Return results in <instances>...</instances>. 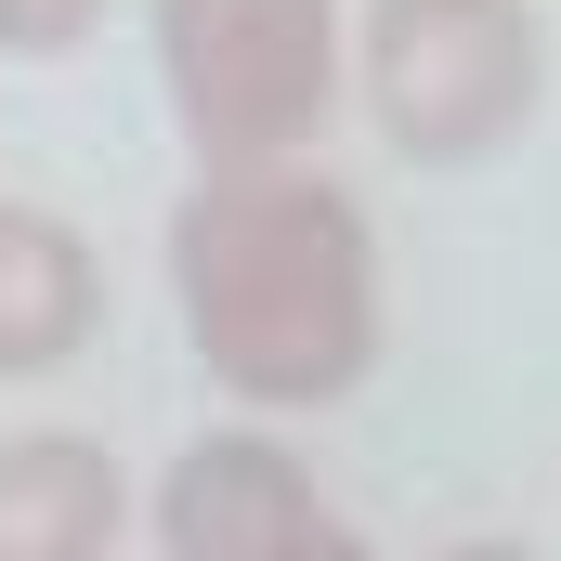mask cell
<instances>
[{
  "label": "cell",
  "mask_w": 561,
  "mask_h": 561,
  "mask_svg": "<svg viewBox=\"0 0 561 561\" xmlns=\"http://www.w3.org/2000/svg\"><path fill=\"white\" fill-rule=\"evenodd\" d=\"M92 313H105L92 236L66 209L0 196V379H53L66 353H92Z\"/></svg>",
  "instance_id": "cell-6"
},
{
  "label": "cell",
  "mask_w": 561,
  "mask_h": 561,
  "mask_svg": "<svg viewBox=\"0 0 561 561\" xmlns=\"http://www.w3.org/2000/svg\"><path fill=\"white\" fill-rule=\"evenodd\" d=\"M131 536V483L105 431H0V561H105Z\"/></svg>",
  "instance_id": "cell-5"
},
{
  "label": "cell",
  "mask_w": 561,
  "mask_h": 561,
  "mask_svg": "<svg viewBox=\"0 0 561 561\" xmlns=\"http://www.w3.org/2000/svg\"><path fill=\"white\" fill-rule=\"evenodd\" d=\"M144 39L196 170L313 157L353 92V0H144Z\"/></svg>",
  "instance_id": "cell-2"
},
{
  "label": "cell",
  "mask_w": 561,
  "mask_h": 561,
  "mask_svg": "<svg viewBox=\"0 0 561 561\" xmlns=\"http://www.w3.org/2000/svg\"><path fill=\"white\" fill-rule=\"evenodd\" d=\"M105 26V0H0V66H66Z\"/></svg>",
  "instance_id": "cell-7"
},
{
  "label": "cell",
  "mask_w": 561,
  "mask_h": 561,
  "mask_svg": "<svg viewBox=\"0 0 561 561\" xmlns=\"http://www.w3.org/2000/svg\"><path fill=\"white\" fill-rule=\"evenodd\" d=\"M353 105L379 118L405 170H483L549 105V13L536 0H366Z\"/></svg>",
  "instance_id": "cell-3"
},
{
  "label": "cell",
  "mask_w": 561,
  "mask_h": 561,
  "mask_svg": "<svg viewBox=\"0 0 561 561\" xmlns=\"http://www.w3.org/2000/svg\"><path fill=\"white\" fill-rule=\"evenodd\" d=\"M144 536H157L170 561H313V549H366V523H353L262 419L196 431V444L157 470Z\"/></svg>",
  "instance_id": "cell-4"
},
{
  "label": "cell",
  "mask_w": 561,
  "mask_h": 561,
  "mask_svg": "<svg viewBox=\"0 0 561 561\" xmlns=\"http://www.w3.org/2000/svg\"><path fill=\"white\" fill-rule=\"evenodd\" d=\"M170 313L222 405L313 419L379 379V222L313 157H236L170 196Z\"/></svg>",
  "instance_id": "cell-1"
}]
</instances>
